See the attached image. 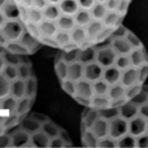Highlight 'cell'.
Listing matches in <instances>:
<instances>
[{
  "mask_svg": "<svg viewBox=\"0 0 148 148\" xmlns=\"http://www.w3.org/2000/svg\"><path fill=\"white\" fill-rule=\"evenodd\" d=\"M49 143H51V138L46 133H43L42 130L31 134V146L30 147L47 148V147H49Z\"/></svg>",
  "mask_w": 148,
  "mask_h": 148,
  "instance_id": "12",
  "label": "cell"
},
{
  "mask_svg": "<svg viewBox=\"0 0 148 148\" xmlns=\"http://www.w3.org/2000/svg\"><path fill=\"white\" fill-rule=\"evenodd\" d=\"M36 88H38V82L34 77H29L25 79V96L34 99L36 95Z\"/></svg>",
  "mask_w": 148,
  "mask_h": 148,
  "instance_id": "30",
  "label": "cell"
},
{
  "mask_svg": "<svg viewBox=\"0 0 148 148\" xmlns=\"http://www.w3.org/2000/svg\"><path fill=\"white\" fill-rule=\"evenodd\" d=\"M9 94H10V81L3 73H0V99L8 96Z\"/></svg>",
  "mask_w": 148,
  "mask_h": 148,
  "instance_id": "37",
  "label": "cell"
},
{
  "mask_svg": "<svg viewBox=\"0 0 148 148\" xmlns=\"http://www.w3.org/2000/svg\"><path fill=\"white\" fill-rule=\"evenodd\" d=\"M105 27L104 22H103L101 20H92L91 22L88 23V25L86 26V31H87V38L90 39L91 42H94L95 43V39H96V36L99 35L100 33H101V30Z\"/></svg>",
  "mask_w": 148,
  "mask_h": 148,
  "instance_id": "11",
  "label": "cell"
},
{
  "mask_svg": "<svg viewBox=\"0 0 148 148\" xmlns=\"http://www.w3.org/2000/svg\"><path fill=\"white\" fill-rule=\"evenodd\" d=\"M4 56V60H5V64H10V65H16V66H18V65L22 62V57H21V55L18 53H14V52L12 51H5V53L3 55Z\"/></svg>",
  "mask_w": 148,
  "mask_h": 148,
  "instance_id": "38",
  "label": "cell"
},
{
  "mask_svg": "<svg viewBox=\"0 0 148 148\" xmlns=\"http://www.w3.org/2000/svg\"><path fill=\"white\" fill-rule=\"evenodd\" d=\"M96 53L97 49L95 48V46H88L81 48V53H79L78 61H81L82 64H90V62L96 61Z\"/></svg>",
  "mask_w": 148,
  "mask_h": 148,
  "instance_id": "14",
  "label": "cell"
},
{
  "mask_svg": "<svg viewBox=\"0 0 148 148\" xmlns=\"http://www.w3.org/2000/svg\"><path fill=\"white\" fill-rule=\"evenodd\" d=\"M4 66H5V60H4V56H3V55H0V73L3 72Z\"/></svg>",
  "mask_w": 148,
  "mask_h": 148,
  "instance_id": "56",
  "label": "cell"
},
{
  "mask_svg": "<svg viewBox=\"0 0 148 148\" xmlns=\"http://www.w3.org/2000/svg\"><path fill=\"white\" fill-rule=\"evenodd\" d=\"M18 40L21 42V43L23 44V46L26 47V48L30 49V53H33V52H35L36 49L39 48V46H40V39L36 38L35 35H33V34L30 33V31L27 30V29H25V31L22 33V35H21V38L18 39Z\"/></svg>",
  "mask_w": 148,
  "mask_h": 148,
  "instance_id": "7",
  "label": "cell"
},
{
  "mask_svg": "<svg viewBox=\"0 0 148 148\" xmlns=\"http://www.w3.org/2000/svg\"><path fill=\"white\" fill-rule=\"evenodd\" d=\"M31 116H33V117L35 118V120H38L39 122L42 123V125H43L44 122H47V121H49V118L47 117L46 114H43V113H38V112H35V113H33Z\"/></svg>",
  "mask_w": 148,
  "mask_h": 148,
  "instance_id": "52",
  "label": "cell"
},
{
  "mask_svg": "<svg viewBox=\"0 0 148 148\" xmlns=\"http://www.w3.org/2000/svg\"><path fill=\"white\" fill-rule=\"evenodd\" d=\"M49 147H52V148H62V147H65V142L62 140V138L60 135L59 136H55V138L51 139Z\"/></svg>",
  "mask_w": 148,
  "mask_h": 148,
  "instance_id": "46",
  "label": "cell"
},
{
  "mask_svg": "<svg viewBox=\"0 0 148 148\" xmlns=\"http://www.w3.org/2000/svg\"><path fill=\"white\" fill-rule=\"evenodd\" d=\"M91 130L99 139L105 138L109 135V121L104 120V118H99L96 122L92 125Z\"/></svg>",
  "mask_w": 148,
  "mask_h": 148,
  "instance_id": "13",
  "label": "cell"
},
{
  "mask_svg": "<svg viewBox=\"0 0 148 148\" xmlns=\"http://www.w3.org/2000/svg\"><path fill=\"white\" fill-rule=\"evenodd\" d=\"M48 4H49V3H48V0H34V3H33V7H35V8H38V9L43 10L44 8H46Z\"/></svg>",
  "mask_w": 148,
  "mask_h": 148,
  "instance_id": "51",
  "label": "cell"
},
{
  "mask_svg": "<svg viewBox=\"0 0 148 148\" xmlns=\"http://www.w3.org/2000/svg\"><path fill=\"white\" fill-rule=\"evenodd\" d=\"M96 1H97V0H78L81 8H86V9H91Z\"/></svg>",
  "mask_w": 148,
  "mask_h": 148,
  "instance_id": "49",
  "label": "cell"
},
{
  "mask_svg": "<svg viewBox=\"0 0 148 148\" xmlns=\"http://www.w3.org/2000/svg\"><path fill=\"white\" fill-rule=\"evenodd\" d=\"M1 10L5 14L7 20H20V17H21L20 4H18L17 1H10V0H8L4 7L1 8Z\"/></svg>",
  "mask_w": 148,
  "mask_h": 148,
  "instance_id": "10",
  "label": "cell"
},
{
  "mask_svg": "<svg viewBox=\"0 0 148 148\" xmlns=\"http://www.w3.org/2000/svg\"><path fill=\"white\" fill-rule=\"evenodd\" d=\"M126 134H129V121L126 118L118 116L109 121V136L112 139L117 142Z\"/></svg>",
  "mask_w": 148,
  "mask_h": 148,
  "instance_id": "2",
  "label": "cell"
},
{
  "mask_svg": "<svg viewBox=\"0 0 148 148\" xmlns=\"http://www.w3.org/2000/svg\"><path fill=\"white\" fill-rule=\"evenodd\" d=\"M59 7L61 9L62 14H72L74 16L79 10L81 5H79L78 0H61L59 3Z\"/></svg>",
  "mask_w": 148,
  "mask_h": 148,
  "instance_id": "18",
  "label": "cell"
},
{
  "mask_svg": "<svg viewBox=\"0 0 148 148\" xmlns=\"http://www.w3.org/2000/svg\"><path fill=\"white\" fill-rule=\"evenodd\" d=\"M92 84H94L95 95H108L110 84L108 83L104 78H100V79H97V81L92 82Z\"/></svg>",
  "mask_w": 148,
  "mask_h": 148,
  "instance_id": "35",
  "label": "cell"
},
{
  "mask_svg": "<svg viewBox=\"0 0 148 148\" xmlns=\"http://www.w3.org/2000/svg\"><path fill=\"white\" fill-rule=\"evenodd\" d=\"M56 22H57L59 29L66 30V31H72V29L77 25L75 18H74V16H72V14H61Z\"/></svg>",
  "mask_w": 148,
  "mask_h": 148,
  "instance_id": "22",
  "label": "cell"
},
{
  "mask_svg": "<svg viewBox=\"0 0 148 148\" xmlns=\"http://www.w3.org/2000/svg\"><path fill=\"white\" fill-rule=\"evenodd\" d=\"M121 1H122V0H107L105 5H107L108 10H118Z\"/></svg>",
  "mask_w": 148,
  "mask_h": 148,
  "instance_id": "47",
  "label": "cell"
},
{
  "mask_svg": "<svg viewBox=\"0 0 148 148\" xmlns=\"http://www.w3.org/2000/svg\"><path fill=\"white\" fill-rule=\"evenodd\" d=\"M97 1H100V3H105L107 0H97Z\"/></svg>",
  "mask_w": 148,
  "mask_h": 148,
  "instance_id": "62",
  "label": "cell"
},
{
  "mask_svg": "<svg viewBox=\"0 0 148 148\" xmlns=\"http://www.w3.org/2000/svg\"><path fill=\"white\" fill-rule=\"evenodd\" d=\"M112 105V100L108 95H94L91 99V107L96 109H103Z\"/></svg>",
  "mask_w": 148,
  "mask_h": 148,
  "instance_id": "23",
  "label": "cell"
},
{
  "mask_svg": "<svg viewBox=\"0 0 148 148\" xmlns=\"http://www.w3.org/2000/svg\"><path fill=\"white\" fill-rule=\"evenodd\" d=\"M10 1H16V0H10Z\"/></svg>",
  "mask_w": 148,
  "mask_h": 148,
  "instance_id": "64",
  "label": "cell"
},
{
  "mask_svg": "<svg viewBox=\"0 0 148 148\" xmlns=\"http://www.w3.org/2000/svg\"><path fill=\"white\" fill-rule=\"evenodd\" d=\"M55 70H56V75L60 81H64L69 77V64L64 60L55 64Z\"/></svg>",
  "mask_w": 148,
  "mask_h": 148,
  "instance_id": "33",
  "label": "cell"
},
{
  "mask_svg": "<svg viewBox=\"0 0 148 148\" xmlns=\"http://www.w3.org/2000/svg\"><path fill=\"white\" fill-rule=\"evenodd\" d=\"M39 27H40L42 36H55V34L59 30V26H57L56 21H51V20H47V18H44L39 23Z\"/></svg>",
  "mask_w": 148,
  "mask_h": 148,
  "instance_id": "16",
  "label": "cell"
},
{
  "mask_svg": "<svg viewBox=\"0 0 148 148\" xmlns=\"http://www.w3.org/2000/svg\"><path fill=\"white\" fill-rule=\"evenodd\" d=\"M91 13H92V17L95 20H101L105 17V14L108 13V8L105 5V3H100V1H96L94 4V7L91 8Z\"/></svg>",
  "mask_w": 148,
  "mask_h": 148,
  "instance_id": "29",
  "label": "cell"
},
{
  "mask_svg": "<svg viewBox=\"0 0 148 148\" xmlns=\"http://www.w3.org/2000/svg\"><path fill=\"white\" fill-rule=\"evenodd\" d=\"M0 110H1V99H0Z\"/></svg>",
  "mask_w": 148,
  "mask_h": 148,
  "instance_id": "63",
  "label": "cell"
},
{
  "mask_svg": "<svg viewBox=\"0 0 148 148\" xmlns=\"http://www.w3.org/2000/svg\"><path fill=\"white\" fill-rule=\"evenodd\" d=\"M122 74L123 70L120 69L117 65H110V66L104 68V73H103V78L110 84H117V83H122Z\"/></svg>",
  "mask_w": 148,
  "mask_h": 148,
  "instance_id": "4",
  "label": "cell"
},
{
  "mask_svg": "<svg viewBox=\"0 0 148 148\" xmlns=\"http://www.w3.org/2000/svg\"><path fill=\"white\" fill-rule=\"evenodd\" d=\"M25 26H26V29H27V30L33 34V35H35L36 38L40 39L42 34H40V27H39V23L33 22V21H27V22H25Z\"/></svg>",
  "mask_w": 148,
  "mask_h": 148,
  "instance_id": "44",
  "label": "cell"
},
{
  "mask_svg": "<svg viewBox=\"0 0 148 148\" xmlns=\"http://www.w3.org/2000/svg\"><path fill=\"white\" fill-rule=\"evenodd\" d=\"M26 26L25 22H22L21 20H7V22L4 23V26L1 27V31L5 34V36L8 38V40H18L22 35V33L25 31Z\"/></svg>",
  "mask_w": 148,
  "mask_h": 148,
  "instance_id": "1",
  "label": "cell"
},
{
  "mask_svg": "<svg viewBox=\"0 0 148 148\" xmlns=\"http://www.w3.org/2000/svg\"><path fill=\"white\" fill-rule=\"evenodd\" d=\"M42 131H43V133H46L47 135L52 139V138H55V136H59L60 135L61 129H60L56 123L52 122V121H47V122H44L43 125H42Z\"/></svg>",
  "mask_w": 148,
  "mask_h": 148,
  "instance_id": "32",
  "label": "cell"
},
{
  "mask_svg": "<svg viewBox=\"0 0 148 148\" xmlns=\"http://www.w3.org/2000/svg\"><path fill=\"white\" fill-rule=\"evenodd\" d=\"M7 22V17H5V14L3 13V10L0 9V29L4 26V23Z\"/></svg>",
  "mask_w": 148,
  "mask_h": 148,
  "instance_id": "54",
  "label": "cell"
},
{
  "mask_svg": "<svg viewBox=\"0 0 148 148\" xmlns=\"http://www.w3.org/2000/svg\"><path fill=\"white\" fill-rule=\"evenodd\" d=\"M5 117H7V116H3V114H0V125H3V123H4Z\"/></svg>",
  "mask_w": 148,
  "mask_h": 148,
  "instance_id": "59",
  "label": "cell"
},
{
  "mask_svg": "<svg viewBox=\"0 0 148 148\" xmlns=\"http://www.w3.org/2000/svg\"><path fill=\"white\" fill-rule=\"evenodd\" d=\"M5 51H7V47L3 46V44H0V55H4Z\"/></svg>",
  "mask_w": 148,
  "mask_h": 148,
  "instance_id": "57",
  "label": "cell"
},
{
  "mask_svg": "<svg viewBox=\"0 0 148 148\" xmlns=\"http://www.w3.org/2000/svg\"><path fill=\"white\" fill-rule=\"evenodd\" d=\"M17 104H18V99H16L12 95H8V96L3 97L1 99V112L4 113H14L17 109Z\"/></svg>",
  "mask_w": 148,
  "mask_h": 148,
  "instance_id": "21",
  "label": "cell"
},
{
  "mask_svg": "<svg viewBox=\"0 0 148 148\" xmlns=\"http://www.w3.org/2000/svg\"><path fill=\"white\" fill-rule=\"evenodd\" d=\"M33 100H34V99H31V97H27V96H23L22 99H18V104H17V109H16V113L25 116L26 113L30 110L31 105H33Z\"/></svg>",
  "mask_w": 148,
  "mask_h": 148,
  "instance_id": "36",
  "label": "cell"
},
{
  "mask_svg": "<svg viewBox=\"0 0 148 148\" xmlns=\"http://www.w3.org/2000/svg\"><path fill=\"white\" fill-rule=\"evenodd\" d=\"M72 35V42L75 43L78 47H81L84 42L87 40V31H86V26H79L75 25L70 31Z\"/></svg>",
  "mask_w": 148,
  "mask_h": 148,
  "instance_id": "15",
  "label": "cell"
},
{
  "mask_svg": "<svg viewBox=\"0 0 148 148\" xmlns=\"http://www.w3.org/2000/svg\"><path fill=\"white\" fill-rule=\"evenodd\" d=\"M10 95L16 99H22L25 96V79L17 78L10 82Z\"/></svg>",
  "mask_w": 148,
  "mask_h": 148,
  "instance_id": "19",
  "label": "cell"
},
{
  "mask_svg": "<svg viewBox=\"0 0 148 148\" xmlns=\"http://www.w3.org/2000/svg\"><path fill=\"white\" fill-rule=\"evenodd\" d=\"M7 147H12V136L4 133L0 135V148H7Z\"/></svg>",
  "mask_w": 148,
  "mask_h": 148,
  "instance_id": "45",
  "label": "cell"
},
{
  "mask_svg": "<svg viewBox=\"0 0 148 148\" xmlns=\"http://www.w3.org/2000/svg\"><path fill=\"white\" fill-rule=\"evenodd\" d=\"M3 74L9 79L10 82L14 81V79L18 78V68L16 65H10V64H5L4 69H3Z\"/></svg>",
  "mask_w": 148,
  "mask_h": 148,
  "instance_id": "39",
  "label": "cell"
},
{
  "mask_svg": "<svg viewBox=\"0 0 148 148\" xmlns=\"http://www.w3.org/2000/svg\"><path fill=\"white\" fill-rule=\"evenodd\" d=\"M43 20H44L43 10L38 9V8H35V7H31L30 9H29V21H33V22L40 23Z\"/></svg>",
  "mask_w": 148,
  "mask_h": 148,
  "instance_id": "41",
  "label": "cell"
},
{
  "mask_svg": "<svg viewBox=\"0 0 148 148\" xmlns=\"http://www.w3.org/2000/svg\"><path fill=\"white\" fill-rule=\"evenodd\" d=\"M20 127L22 130L27 131L29 134H34L36 131L42 130V123L38 120H35L33 116H25L20 122Z\"/></svg>",
  "mask_w": 148,
  "mask_h": 148,
  "instance_id": "9",
  "label": "cell"
},
{
  "mask_svg": "<svg viewBox=\"0 0 148 148\" xmlns=\"http://www.w3.org/2000/svg\"><path fill=\"white\" fill-rule=\"evenodd\" d=\"M29 146H31V134L18 127V130H16L12 134V147L22 148Z\"/></svg>",
  "mask_w": 148,
  "mask_h": 148,
  "instance_id": "5",
  "label": "cell"
},
{
  "mask_svg": "<svg viewBox=\"0 0 148 148\" xmlns=\"http://www.w3.org/2000/svg\"><path fill=\"white\" fill-rule=\"evenodd\" d=\"M79 96L87 97V99H92V96L95 95L94 91V84H92L91 81L86 78H82L77 82V94Z\"/></svg>",
  "mask_w": 148,
  "mask_h": 148,
  "instance_id": "8",
  "label": "cell"
},
{
  "mask_svg": "<svg viewBox=\"0 0 148 148\" xmlns=\"http://www.w3.org/2000/svg\"><path fill=\"white\" fill-rule=\"evenodd\" d=\"M33 3H34V0H21V3H20V4L25 5V7L31 8V7H33Z\"/></svg>",
  "mask_w": 148,
  "mask_h": 148,
  "instance_id": "55",
  "label": "cell"
},
{
  "mask_svg": "<svg viewBox=\"0 0 148 148\" xmlns=\"http://www.w3.org/2000/svg\"><path fill=\"white\" fill-rule=\"evenodd\" d=\"M117 56H118V53L114 51V48H113L112 44H110V46L103 47V48L97 49L96 61L99 62L103 68H107V66H110V65L116 64Z\"/></svg>",
  "mask_w": 148,
  "mask_h": 148,
  "instance_id": "3",
  "label": "cell"
},
{
  "mask_svg": "<svg viewBox=\"0 0 148 148\" xmlns=\"http://www.w3.org/2000/svg\"><path fill=\"white\" fill-rule=\"evenodd\" d=\"M103 73H104V68L97 61L84 65V78L91 82H95L97 79L103 78Z\"/></svg>",
  "mask_w": 148,
  "mask_h": 148,
  "instance_id": "6",
  "label": "cell"
},
{
  "mask_svg": "<svg viewBox=\"0 0 148 148\" xmlns=\"http://www.w3.org/2000/svg\"><path fill=\"white\" fill-rule=\"evenodd\" d=\"M68 78L74 82H78L79 79L84 78V64H82L81 61L69 64V77Z\"/></svg>",
  "mask_w": 148,
  "mask_h": 148,
  "instance_id": "17",
  "label": "cell"
},
{
  "mask_svg": "<svg viewBox=\"0 0 148 148\" xmlns=\"http://www.w3.org/2000/svg\"><path fill=\"white\" fill-rule=\"evenodd\" d=\"M7 1H8V0H0V9H1V8L4 7L5 3H7Z\"/></svg>",
  "mask_w": 148,
  "mask_h": 148,
  "instance_id": "60",
  "label": "cell"
},
{
  "mask_svg": "<svg viewBox=\"0 0 148 148\" xmlns=\"http://www.w3.org/2000/svg\"><path fill=\"white\" fill-rule=\"evenodd\" d=\"M74 18H75L77 25L79 26H87L94 20L91 9H86V8H79V10L74 14Z\"/></svg>",
  "mask_w": 148,
  "mask_h": 148,
  "instance_id": "20",
  "label": "cell"
},
{
  "mask_svg": "<svg viewBox=\"0 0 148 148\" xmlns=\"http://www.w3.org/2000/svg\"><path fill=\"white\" fill-rule=\"evenodd\" d=\"M99 114H100V118H104V120H107V121H110V120H113V118L120 116V109H118V107L110 105V107L99 109Z\"/></svg>",
  "mask_w": 148,
  "mask_h": 148,
  "instance_id": "31",
  "label": "cell"
},
{
  "mask_svg": "<svg viewBox=\"0 0 148 148\" xmlns=\"http://www.w3.org/2000/svg\"><path fill=\"white\" fill-rule=\"evenodd\" d=\"M60 136H61L62 140L65 142V147L72 146V138H70L69 134H68L65 130H62V129H61V133H60Z\"/></svg>",
  "mask_w": 148,
  "mask_h": 148,
  "instance_id": "50",
  "label": "cell"
},
{
  "mask_svg": "<svg viewBox=\"0 0 148 148\" xmlns=\"http://www.w3.org/2000/svg\"><path fill=\"white\" fill-rule=\"evenodd\" d=\"M5 133V127L3 125H0V135H1V134H4Z\"/></svg>",
  "mask_w": 148,
  "mask_h": 148,
  "instance_id": "61",
  "label": "cell"
},
{
  "mask_svg": "<svg viewBox=\"0 0 148 148\" xmlns=\"http://www.w3.org/2000/svg\"><path fill=\"white\" fill-rule=\"evenodd\" d=\"M73 97L75 99L77 103H79V104L83 105V107H91V99H87V97L79 96V95H74Z\"/></svg>",
  "mask_w": 148,
  "mask_h": 148,
  "instance_id": "48",
  "label": "cell"
},
{
  "mask_svg": "<svg viewBox=\"0 0 148 148\" xmlns=\"http://www.w3.org/2000/svg\"><path fill=\"white\" fill-rule=\"evenodd\" d=\"M61 86H62V90L68 95H70V96H74L77 94V82L72 81V79L66 78L64 81H61Z\"/></svg>",
  "mask_w": 148,
  "mask_h": 148,
  "instance_id": "40",
  "label": "cell"
},
{
  "mask_svg": "<svg viewBox=\"0 0 148 148\" xmlns=\"http://www.w3.org/2000/svg\"><path fill=\"white\" fill-rule=\"evenodd\" d=\"M53 38H55V40L57 42L59 47H61V48H65V47H68L70 43H72V35H70V31H66V30H61V29H59L57 33L55 34Z\"/></svg>",
  "mask_w": 148,
  "mask_h": 148,
  "instance_id": "26",
  "label": "cell"
},
{
  "mask_svg": "<svg viewBox=\"0 0 148 148\" xmlns=\"http://www.w3.org/2000/svg\"><path fill=\"white\" fill-rule=\"evenodd\" d=\"M61 14H62V13H61V9H60L59 4H48L43 9L44 18L51 20V21H57Z\"/></svg>",
  "mask_w": 148,
  "mask_h": 148,
  "instance_id": "24",
  "label": "cell"
},
{
  "mask_svg": "<svg viewBox=\"0 0 148 148\" xmlns=\"http://www.w3.org/2000/svg\"><path fill=\"white\" fill-rule=\"evenodd\" d=\"M97 147L99 148H116L117 147V142L108 135V136H105V138L99 139V144H97Z\"/></svg>",
  "mask_w": 148,
  "mask_h": 148,
  "instance_id": "43",
  "label": "cell"
},
{
  "mask_svg": "<svg viewBox=\"0 0 148 148\" xmlns=\"http://www.w3.org/2000/svg\"><path fill=\"white\" fill-rule=\"evenodd\" d=\"M17 68H18V78L27 79L29 77H31V65L29 62L22 61Z\"/></svg>",
  "mask_w": 148,
  "mask_h": 148,
  "instance_id": "42",
  "label": "cell"
},
{
  "mask_svg": "<svg viewBox=\"0 0 148 148\" xmlns=\"http://www.w3.org/2000/svg\"><path fill=\"white\" fill-rule=\"evenodd\" d=\"M25 116H26V114H25ZM25 116H23V114H18V113H16V112H14V113H9V114L5 117L3 126H4L5 129L14 127V126H20L21 120H22Z\"/></svg>",
  "mask_w": 148,
  "mask_h": 148,
  "instance_id": "34",
  "label": "cell"
},
{
  "mask_svg": "<svg viewBox=\"0 0 148 148\" xmlns=\"http://www.w3.org/2000/svg\"><path fill=\"white\" fill-rule=\"evenodd\" d=\"M82 143H83L84 147L88 148H96L97 144H99V138L94 134V131L91 129L86 130L83 134H82Z\"/></svg>",
  "mask_w": 148,
  "mask_h": 148,
  "instance_id": "27",
  "label": "cell"
},
{
  "mask_svg": "<svg viewBox=\"0 0 148 148\" xmlns=\"http://www.w3.org/2000/svg\"><path fill=\"white\" fill-rule=\"evenodd\" d=\"M60 1H61V0H48L49 4H59Z\"/></svg>",
  "mask_w": 148,
  "mask_h": 148,
  "instance_id": "58",
  "label": "cell"
},
{
  "mask_svg": "<svg viewBox=\"0 0 148 148\" xmlns=\"http://www.w3.org/2000/svg\"><path fill=\"white\" fill-rule=\"evenodd\" d=\"M7 49H8V51L14 52V53L21 55V56H26V55L30 53V49L26 48V47L23 46L20 40H10V42H8Z\"/></svg>",
  "mask_w": 148,
  "mask_h": 148,
  "instance_id": "28",
  "label": "cell"
},
{
  "mask_svg": "<svg viewBox=\"0 0 148 148\" xmlns=\"http://www.w3.org/2000/svg\"><path fill=\"white\" fill-rule=\"evenodd\" d=\"M8 42H9V40H8V38L5 36V34L1 31V29H0V44H3V46L7 47Z\"/></svg>",
  "mask_w": 148,
  "mask_h": 148,
  "instance_id": "53",
  "label": "cell"
},
{
  "mask_svg": "<svg viewBox=\"0 0 148 148\" xmlns=\"http://www.w3.org/2000/svg\"><path fill=\"white\" fill-rule=\"evenodd\" d=\"M62 53V60L66 61L68 64H73V62L78 61L79 53H81V47H73V48H64Z\"/></svg>",
  "mask_w": 148,
  "mask_h": 148,
  "instance_id": "25",
  "label": "cell"
}]
</instances>
